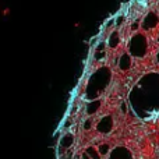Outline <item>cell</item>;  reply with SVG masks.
<instances>
[{
  "instance_id": "cell-1",
  "label": "cell",
  "mask_w": 159,
  "mask_h": 159,
  "mask_svg": "<svg viewBox=\"0 0 159 159\" xmlns=\"http://www.w3.org/2000/svg\"><path fill=\"white\" fill-rule=\"evenodd\" d=\"M74 144V135L71 133H66V134L61 135L60 143H59V147H60V151H66V149H70Z\"/></svg>"
},
{
  "instance_id": "cell-2",
  "label": "cell",
  "mask_w": 159,
  "mask_h": 159,
  "mask_svg": "<svg viewBox=\"0 0 159 159\" xmlns=\"http://www.w3.org/2000/svg\"><path fill=\"white\" fill-rule=\"evenodd\" d=\"M113 127V120L110 117H102L101 119V121L98 123V131L99 133H109L110 131V129Z\"/></svg>"
},
{
  "instance_id": "cell-3",
  "label": "cell",
  "mask_w": 159,
  "mask_h": 159,
  "mask_svg": "<svg viewBox=\"0 0 159 159\" xmlns=\"http://www.w3.org/2000/svg\"><path fill=\"white\" fill-rule=\"evenodd\" d=\"M99 107H101V99H93V101H91L87 105V115L88 116L95 115Z\"/></svg>"
},
{
  "instance_id": "cell-4",
  "label": "cell",
  "mask_w": 159,
  "mask_h": 159,
  "mask_svg": "<svg viewBox=\"0 0 159 159\" xmlns=\"http://www.w3.org/2000/svg\"><path fill=\"white\" fill-rule=\"evenodd\" d=\"M85 152H87V154L89 155V157L92 158V159H102V155L99 154L98 147L89 145V147H87V148H85Z\"/></svg>"
},
{
  "instance_id": "cell-5",
  "label": "cell",
  "mask_w": 159,
  "mask_h": 159,
  "mask_svg": "<svg viewBox=\"0 0 159 159\" xmlns=\"http://www.w3.org/2000/svg\"><path fill=\"white\" fill-rule=\"evenodd\" d=\"M119 66H120L121 70H127L131 66V57H130L129 55H123L120 57V64H119Z\"/></svg>"
},
{
  "instance_id": "cell-6",
  "label": "cell",
  "mask_w": 159,
  "mask_h": 159,
  "mask_svg": "<svg viewBox=\"0 0 159 159\" xmlns=\"http://www.w3.org/2000/svg\"><path fill=\"white\" fill-rule=\"evenodd\" d=\"M98 149H99V154L102 155V157H107V155L110 154V145L107 143H102L98 145Z\"/></svg>"
},
{
  "instance_id": "cell-7",
  "label": "cell",
  "mask_w": 159,
  "mask_h": 159,
  "mask_svg": "<svg viewBox=\"0 0 159 159\" xmlns=\"http://www.w3.org/2000/svg\"><path fill=\"white\" fill-rule=\"evenodd\" d=\"M92 126H93L92 120H91V119H87V120L84 121V124H82V129L87 131V130H91V129H92Z\"/></svg>"
},
{
  "instance_id": "cell-8",
  "label": "cell",
  "mask_w": 159,
  "mask_h": 159,
  "mask_svg": "<svg viewBox=\"0 0 159 159\" xmlns=\"http://www.w3.org/2000/svg\"><path fill=\"white\" fill-rule=\"evenodd\" d=\"M11 14V8L10 7H4L2 10V16H4V17H7V16H10Z\"/></svg>"
},
{
  "instance_id": "cell-9",
  "label": "cell",
  "mask_w": 159,
  "mask_h": 159,
  "mask_svg": "<svg viewBox=\"0 0 159 159\" xmlns=\"http://www.w3.org/2000/svg\"><path fill=\"white\" fill-rule=\"evenodd\" d=\"M81 157H82V159H92V158H91L85 151H84V152H81Z\"/></svg>"
},
{
  "instance_id": "cell-10",
  "label": "cell",
  "mask_w": 159,
  "mask_h": 159,
  "mask_svg": "<svg viewBox=\"0 0 159 159\" xmlns=\"http://www.w3.org/2000/svg\"><path fill=\"white\" fill-rule=\"evenodd\" d=\"M73 159H82V157H81V154H78V152H75V154L73 155Z\"/></svg>"
},
{
  "instance_id": "cell-11",
  "label": "cell",
  "mask_w": 159,
  "mask_h": 159,
  "mask_svg": "<svg viewBox=\"0 0 159 159\" xmlns=\"http://www.w3.org/2000/svg\"><path fill=\"white\" fill-rule=\"evenodd\" d=\"M121 112L127 113V106H126V103H123V105H121Z\"/></svg>"
},
{
  "instance_id": "cell-12",
  "label": "cell",
  "mask_w": 159,
  "mask_h": 159,
  "mask_svg": "<svg viewBox=\"0 0 159 159\" xmlns=\"http://www.w3.org/2000/svg\"><path fill=\"white\" fill-rule=\"evenodd\" d=\"M64 159H73V158H64Z\"/></svg>"
},
{
  "instance_id": "cell-13",
  "label": "cell",
  "mask_w": 159,
  "mask_h": 159,
  "mask_svg": "<svg viewBox=\"0 0 159 159\" xmlns=\"http://www.w3.org/2000/svg\"><path fill=\"white\" fill-rule=\"evenodd\" d=\"M158 60H159V53H158Z\"/></svg>"
}]
</instances>
